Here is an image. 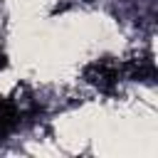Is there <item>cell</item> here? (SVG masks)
Wrapping results in <instances>:
<instances>
[{"mask_svg":"<svg viewBox=\"0 0 158 158\" xmlns=\"http://www.w3.org/2000/svg\"><path fill=\"white\" fill-rule=\"evenodd\" d=\"M118 77H121V67L111 59H99L86 69V79L101 89H111L118 81Z\"/></svg>","mask_w":158,"mask_h":158,"instance_id":"1","label":"cell"},{"mask_svg":"<svg viewBox=\"0 0 158 158\" xmlns=\"http://www.w3.org/2000/svg\"><path fill=\"white\" fill-rule=\"evenodd\" d=\"M17 118H20V111L12 101H0V138L7 136L15 126H17Z\"/></svg>","mask_w":158,"mask_h":158,"instance_id":"2","label":"cell"}]
</instances>
